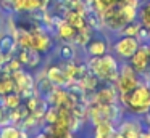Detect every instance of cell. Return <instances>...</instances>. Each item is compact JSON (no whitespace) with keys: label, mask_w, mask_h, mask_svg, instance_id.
<instances>
[{"label":"cell","mask_w":150,"mask_h":138,"mask_svg":"<svg viewBox=\"0 0 150 138\" xmlns=\"http://www.w3.org/2000/svg\"><path fill=\"white\" fill-rule=\"evenodd\" d=\"M92 95L94 96L87 98L89 101H97V103H102V104H111V103L118 101V90L115 87V83H105L100 88L95 90Z\"/></svg>","instance_id":"cell-6"},{"label":"cell","mask_w":150,"mask_h":138,"mask_svg":"<svg viewBox=\"0 0 150 138\" xmlns=\"http://www.w3.org/2000/svg\"><path fill=\"white\" fill-rule=\"evenodd\" d=\"M139 138H150V128H145V130L139 135Z\"/></svg>","instance_id":"cell-26"},{"label":"cell","mask_w":150,"mask_h":138,"mask_svg":"<svg viewBox=\"0 0 150 138\" xmlns=\"http://www.w3.org/2000/svg\"><path fill=\"white\" fill-rule=\"evenodd\" d=\"M147 85H149V90H150V79H149V82H147Z\"/></svg>","instance_id":"cell-33"},{"label":"cell","mask_w":150,"mask_h":138,"mask_svg":"<svg viewBox=\"0 0 150 138\" xmlns=\"http://www.w3.org/2000/svg\"><path fill=\"white\" fill-rule=\"evenodd\" d=\"M63 19H65L66 22H69V24H71L76 31H78V29H82L86 24H87L86 16L81 15L79 11H76L74 8H68V10H66L65 15H63Z\"/></svg>","instance_id":"cell-12"},{"label":"cell","mask_w":150,"mask_h":138,"mask_svg":"<svg viewBox=\"0 0 150 138\" xmlns=\"http://www.w3.org/2000/svg\"><path fill=\"white\" fill-rule=\"evenodd\" d=\"M140 82H144V80L140 79L139 74H120L116 82H115V87H116V90H118V95H127V93L132 92Z\"/></svg>","instance_id":"cell-7"},{"label":"cell","mask_w":150,"mask_h":138,"mask_svg":"<svg viewBox=\"0 0 150 138\" xmlns=\"http://www.w3.org/2000/svg\"><path fill=\"white\" fill-rule=\"evenodd\" d=\"M45 77L57 87H68V83H69V80H68V77H66L63 67L58 66V64H52V66L47 67Z\"/></svg>","instance_id":"cell-10"},{"label":"cell","mask_w":150,"mask_h":138,"mask_svg":"<svg viewBox=\"0 0 150 138\" xmlns=\"http://www.w3.org/2000/svg\"><path fill=\"white\" fill-rule=\"evenodd\" d=\"M0 138H21V130L13 124L0 125Z\"/></svg>","instance_id":"cell-18"},{"label":"cell","mask_w":150,"mask_h":138,"mask_svg":"<svg viewBox=\"0 0 150 138\" xmlns=\"http://www.w3.org/2000/svg\"><path fill=\"white\" fill-rule=\"evenodd\" d=\"M40 10V0H24V11H37Z\"/></svg>","instance_id":"cell-22"},{"label":"cell","mask_w":150,"mask_h":138,"mask_svg":"<svg viewBox=\"0 0 150 138\" xmlns=\"http://www.w3.org/2000/svg\"><path fill=\"white\" fill-rule=\"evenodd\" d=\"M140 27H142V26H140V22L137 21V19H134V21L126 22V24L120 29L118 35H131V37H137V32H139Z\"/></svg>","instance_id":"cell-16"},{"label":"cell","mask_w":150,"mask_h":138,"mask_svg":"<svg viewBox=\"0 0 150 138\" xmlns=\"http://www.w3.org/2000/svg\"><path fill=\"white\" fill-rule=\"evenodd\" d=\"M11 8H13V11H24V0H13Z\"/></svg>","instance_id":"cell-24"},{"label":"cell","mask_w":150,"mask_h":138,"mask_svg":"<svg viewBox=\"0 0 150 138\" xmlns=\"http://www.w3.org/2000/svg\"><path fill=\"white\" fill-rule=\"evenodd\" d=\"M140 2H142V0H140Z\"/></svg>","instance_id":"cell-36"},{"label":"cell","mask_w":150,"mask_h":138,"mask_svg":"<svg viewBox=\"0 0 150 138\" xmlns=\"http://www.w3.org/2000/svg\"><path fill=\"white\" fill-rule=\"evenodd\" d=\"M50 138H74V135H73V132H68V133L62 135V137H50Z\"/></svg>","instance_id":"cell-28"},{"label":"cell","mask_w":150,"mask_h":138,"mask_svg":"<svg viewBox=\"0 0 150 138\" xmlns=\"http://www.w3.org/2000/svg\"><path fill=\"white\" fill-rule=\"evenodd\" d=\"M57 35H58V39H62L63 42H69V40L74 39L76 29L73 27L69 22H66L65 19H60V21L57 22Z\"/></svg>","instance_id":"cell-13"},{"label":"cell","mask_w":150,"mask_h":138,"mask_svg":"<svg viewBox=\"0 0 150 138\" xmlns=\"http://www.w3.org/2000/svg\"><path fill=\"white\" fill-rule=\"evenodd\" d=\"M137 21L140 22V26L150 31V0L144 2L137 10Z\"/></svg>","instance_id":"cell-14"},{"label":"cell","mask_w":150,"mask_h":138,"mask_svg":"<svg viewBox=\"0 0 150 138\" xmlns=\"http://www.w3.org/2000/svg\"><path fill=\"white\" fill-rule=\"evenodd\" d=\"M7 66H8V69L13 72V71H16V69H21V66H23V64H21L20 60L15 56V58H10V60L7 61Z\"/></svg>","instance_id":"cell-23"},{"label":"cell","mask_w":150,"mask_h":138,"mask_svg":"<svg viewBox=\"0 0 150 138\" xmlns=\"http://www.w3.org/2000/svg\"><path fill=\"white\" fill-rule=\"evenodd\" d=\"M0 79H2V72H0Z\"/></svg>","instance_id":"cell-35"},{"label":"cell","mask_w":150,"mask_h":138,"mask_svg":"<svg viewBox=\"0 0 150 138\" xmlns=\"http://www.w3.org/2000/svg\"><path fill=\"white\" fill-rule=\"evenodd\" d=\"M57 116H58V108H57V106L49 104L45 114H44V120H45V124H55Z\"/></svg>","instance_id":"cell-21"},{"label":"cell","mask_w":150,"mask_h":138,"mask_svg":"<svg viewBox=\"0 0 150 138\" xmlns=\"http://www.w3.org/2000/svg\"><path fill=\"white\" fill-rule=\"evenodd\" d=\"M142 116H144V119H145V127L150 128V108H149V111H147L145 114H142Z\"/></svg>","instance_id":"cell-25"},{"label":"cell","mask_w":150,"mask_h":138,"mask_svg":"<svg viewBox=\"0 0 150 138\" xmlns=\"http://www.w3.org/2000/svg\"><path fill=\"white\" fill-rule=\"evenodd\" d=\"M145 130V125L142 124L136 114H129L126 117H121L116 125V132H120L124 138H139V135Z\"/></svg>","instance_id":"cell-4"},{"label":"cell","mask_w":150,"mask_h":138,"mask_svg":"<svg viewBox=\"0 0 150 138\" xmlns=\"http://www.w3.org/2000/svg\"><path fill=\"white\" fill-rule=\"evenodd\" d=\"M129 64L136 69V72L139 74V76L140 74H145L147 71L150 69V56L147 55V51H145V48L142 47V43H140L139 50L129 58Z\"/></svg>","instance_id":"cell-9"},{"label":"cell","mask_w":150,"mask_h":138,"mask_svg":"<svg viewBox=\"0 0 150 138\" xmlns=\"http://www.w3.org/2000/svg\"><path fill=\"white\" fill-rule=\"evenodd\" d=\"M102 2H103L107 6H113V5H116V3H118V0H102Z\"/></svg>","instance_id":"cell-27"},{"label":"cell","mask_w":150,"mask_h":138,"mask_svg":"<svg viewBox=\"0 0 150 138\" xmlns=\"http://www.w3.org/2000/svg\"><path fill=\"white\" fill-rule=\"evenodd\" d=\"M21 99L23 98H21L20 93L10 92V93H7V95H4L0 98V104H4V108H7L8 111H10V109H15L21 104Z\"/></svg>","instance_id":"cell-15"},{"label":"cell","mask_w":150,"mask_h":138,"mask_svg":"<svg viewBox=\"0 0 150 138\" xmlns=\"http://www.w3.org/2000/svg\"><path fill=\"white\" fill-rule=\"evenodd\" d=\"M31 39H33L31 48L39 51V53H47L53 45L52 37H50V34L45 31L44 26H34L33 31H31Z\"/></svg>","instance_id":"cell-5"},{"label":"cell","mask_w":150,"mask_h":138,"mask_svg":"<svg viewBox=\"0 0 150 138\" xmlns=\"http://www.w3.org/2000/svg\"><path fill=\"white\" fill-rule=\"evenodd\" d=\"M0 31H2V19H0Z\"/></svg>","instance_id":"cell-34"},{"label":"cell","mask_w":150,"mask_h":138,"mask_svg":"<svg viewBox=\"0 0 150 138\" xmlns=\"http://www.w3.org/2000/svg\"><path fill=\"white\" fill-rule=\"evenodd\" d=\"M2 2H7V3H10V5H11V2H13V0H2Z\"/></svg>","instance_id":"cell-32"},{"label":"cell","mask_w":150,"mask_h":138,"mask_svg":"<svg viewBox=\"0 0 150 138\" xmlns=\"http://www.w3.org/2000/svg\"><path fill=\"white\" fill-rule=\"evenodd\" d=\"M116 132V124L111 120H102L94 125V138H111Z\"/></svg>","instance_id":"cell-11"},{"label":"cell","mask_w":150,"mask_h":138,"mask_svg":"<svg viewBox=\"0 0 150 138\" xmlns=\"http://www.w3.org/2000/svg\"><path fill=\"white\" fill-rule=\"evenodd\" d=\"M34 138H50V135L45 133V132H40V133H37Z\"/></svg>","instance_id":"cell-29"},{"label":"cell","mask_w":150,"mask_h":138,"mask_svg":"<svg viewBox=\"0 0 150 138\" xmlns=\"http://www.w3.org/2000/svg\"><path fill=\"white\" fill-rule=\"evenodd\" d=\"M10 92H15V85H13L11 74L2 72V79H0V96L7 95V93H10Z\"/></svg>","instance_id":"cell-17"},{"label":"cell","mask_w":150,"mask_h":138,"mask_svg":"<svg viewBox=\"0 0 150 138\" xmlns=\"http://www.w3.org/2000/svg\"><path fill=\"white\" fill-rule=\"evenodd\" d=\"M118 101L129 109L131 114L142 116L150 108V90L145 82H140L136 88L127 95H118Z\"/></svg>","instance_id":"cell-2"},{"label":"cell","mask_w":150,"mask_h":138,"mask_svg":"<svg viewBox=\"0 0 150 138\" xmlns=\"http://www.w3.org/2000/svg\"><path fill=\"white\" fill-rule=\"evenodd\" d=\"M84 51L87 53V56H102V55L108 53V40L102 34H95L91 37V40L86 43Z\"/></svg>","instance_id":"cell-8"},{"label":"cell","mask_w":150,"mask_h":138,"mask_svg":"<svg viewBox=\"0 0 150 138\" xmlns=\"http://www.w3.org/2000/svg\"><path fill=\"white\" fill-rule=\"evenodd\" d=\"M140 42L137 37H131V35H120L116 40L113 42V51L118 58L123 61H129V58L139 50Z\"/></svg>","instance_id":"cell-3"},{"label":"cell","mask_w":150,"mask_h":138,"mask_svg":"<svg viewBox=\"0 0 150 138\" xmlns=\"http://www.w3.org/2000/svg\"><path fill=\"white\" fill-rule=\"evenodd\" d=\"M16 35H18L16 43L20 45V48H31V45H33L31 31H26V29H20V32H16Z\"/></svg>","instance_id":"cell-19"},{"label":"cell","mask_w":150,"mask_h":138,"mask_svg":"<svg viewBox=\"0 0 150 138\" xmlns=\"http://www.w3.org/2000/svg\"><path fill=\"white\" fill-rule=\"evenodd\" d=\"M111 138H124V137H123V135L120 133V132H115V135H113V137H111Z\"/></svg>","instance_id":"cell-30"},{"label":"cell","mask_w":150,"mask_h":138,"mask_svg":"<svg viewBox=\"0 0 150 138\" xmlns=\"http://www.w3.org/2000/svg\"><path fill=\"white\" fill-rule=\"evenodd\" d=\"M58 56L62 60L68 61V60H74L76 53H74V47L71 43H62L58 47Z\"/></svg>","instance_id":"cell-20"},{"label":"cell","mask_w":150,"mask_h":138,"mask_svg":"<svg viewBox=\"0 0 150 138\" xmlns=\"http://www.w3.org/2000/svg\"><path fill=\"white\" fill-rule=\"evenodd\" d=\"M87 69L103 83H115L120 76V63L110 53L102 56H91L87 60Z\"/></svg>","instance_id":"cell-1"},{"label":"cell","mask_w":150,"mask_h":138,"mask_svg":"<svg viewBox=\"0 0 150 138\" xmlns=\"http://www.w3.org/2000/svg\"><path fill=\"white\" fill-rule=\"evenodd\" d=\"M2 114H4V109H2V106H0V122H2Z\"/></svg>","instance_id":"cell-31"}]
</instances>
